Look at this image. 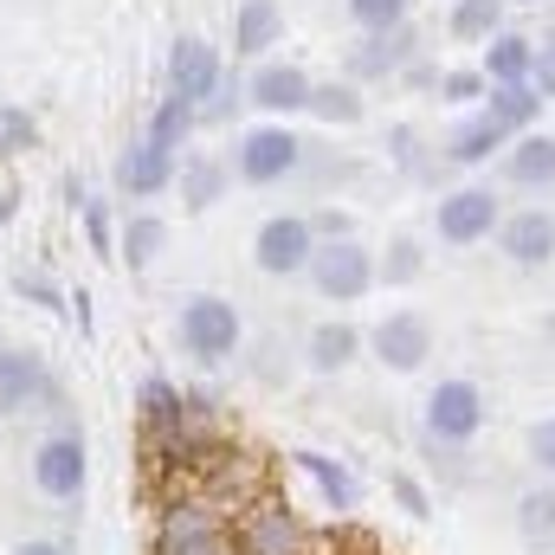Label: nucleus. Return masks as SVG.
Masks as SVG:
<instances>
[{
  "label": "nucleus",
  "instance_id": "1",
  "mask_svg": "<svg viewBox=\"0 0 555 555\" xmlns=\"http://www.w3.org/2000/svg\"><path fill=\"white\" fill-rule=\"evenodd\" d=\"M310 284H317V297H330V304H356V297H369V284H375V253H369L356 233L317 240V253H310Z\"/></svg>",
  "mask_w": 555,
  "mask_h": 555
},
{
  "label": "nucleus",
  "instance_id": "2",
  "mask_svg": "<svg viewBox=\"0 0 555 555\" xmlns=\"http://www.w3.org/2000/svg\"><path fill=\"white\" fill-rule=\"evenodd\" d=\"M175 330H181V349H188L194 362H227V356L240 349V310H233L227 297H214V291H194V297L181 304Z\"/></svg>",
  "mask_w": 555,
  "mask_h": 555
},
{
  "label": "nucleus",
  "instance_id": "3",
  "mask_svg": "<svg viewBox=\"0 0 555 555\" xmlns=\"http://www.w3.org/2000/svg\"><path fill=\"white\" fill-rule=\"evenodd\" d=\"M227 543H233V555H310V537H304V524H297V511L284 498L246 504Z\"/></svg>",
  "mask_w": 555,
  "mask_h": 555
},
{
  "label": "nucleus",
  "instance_id": "4",
  "mask_svg": "<svg viewBox=\"0 0 555 555\" xmlns=\"http://www.w3.org/2000/svg\"><path fill=\"white\" fill-rule=\"evenodd\" d=\"M33 485L52 498V504H78L85 498V485H91V452H85V439L78 433H46L39 439V452H33Z\"/></svg>",
  "mask_w": 555,
  "mask_h": 555
},
{
  "label": "nucleus",
  "instance_id": "5",
  "mask_svg": "<svg viewBox=\"0 0 555 555\" xmlns=\"http://www.w3.org/2000/svg\"><path fill=\"white\" fill-rule=\"evenodd\" d=\"M426 433L446 439V446H472L485 433V388L452 375V382H433L426 395Z\"/></svg>",
  "mask_w": 555,
  "mask_h": 555
},
{
  "label": "nucleus",
  "instance_id": "6",
  "mask_svg": "<svg viewBox=\"0 0 555 555\" xmlns=\"http://www.w3.org/2000/svg\"><path fill=\"white\" fill-rule=\"evenodd\" d=\"M310 253H317V227L304 214H272L253 240V266L266 278H297L310 272Z\"/></svg>",
  "mask_w": 555,
  "mask_h": 555
},
{
  "label": "nucleus",
  "instance_id": "7",
  "mask_svg": "<svg viewBox=\"0 0 555 555\" xmlns=\"http://www.w3.org/2000/svg\"><path fill=\"white\" fill-rule=\"evenodd\" d=\"M433 227H439L446 246H478V240H491V233L504 227V207H498L491 188H452V194L439 201Z\"/></svg>",
  "mask_w": 555,
  "mask_h": 555
},
{
  "label": "nucleus",
  "instance_id": "8",
  "mask_svg": "<svg viewBox=\"0 0 555 555\" xmlns=\"http://www.w3.org/2000/svg\"><path fill=\"white\" fill-rule=\"evenodd\" d=\"M297 162H304V137L284 130V124H259V130L240 137V181H253V188L284 181Z\"/></svg>",
  "mask_w": 555,
  "mask_h": 555
},
{
  "label": "nucleus",
  "instance_id": "9",
  "mask_svg": "<svg viewBox=\"0 0 555 555\" xmlns=\"http://www.w3.org/2000/svg\"><path fill=\"white\" fill-rule=\"evenodd\" d=\"M369 349H375V362H382V369H395V375H420V369H426V356H433V323H426L420 310H395V317H382V323H375Z\"/></svg>",
  "mask_w": 555,
  "mask_h": 555
},
{
  "label": "nucleus",
  "instance_id": "10",
  "mask_svg": "<svg viewBox=\"0 0 555 555\" xmlns=\"http://www.w3.org/2000/svg\"><path fill=\"white\" fill-rule=\"evenodd\" d=\"M220 91V52L207 46V39H194V33H181L175 46H168V98H181V104H207Z\"/></svg>",
  "mask_w": 555,
  "mask_h": 555
},
{
  "label": "nucleus",
  "instance_id": "11",
  "mask_svg": "<svg viewBox=\"0 0 555 555\" xmlns=\"http://www.w3.org/2000/svg\"><path fill=\"white\" fill-rule=\"evenodd\" d=\"M498 246H504V259H511V266H550V259H555V214H537V207L504 214Z\"/></svg>",
  "mask_w": 555,
  "mask_h": 555
},
{
  "label": "nucleus",
  "instance_id": "12",
  "mask_svg": "<svg viewBox=\"0 0 555 555\" xmlns=\"http://www.w3.org/2000/svg\"><path fill=\"white\" fill-rule=\"evenodd\" d=\"M246 98L266 111V117H297V111H310V78L297 72V65H259L253 72V85H246Z\"/></svg>",
  "mask_w": 555,
  "mask_h": 555
},
{
  "label": "nucleus",
  "instance_id": "13",
  "mask_svg": "<svg viewBox=\"0 0 555 555\" xmlns=\"http://www.w3.org/2000/svg\"><path fill=\"white\" fill-rule=\"evenodd\" d=\"M207 537H220V517H214V504H207V498H181V504H168V511H162L155 555L188 550V543H207Z\"/></svg>",
  "mask_w": 555,
  "mask_h": 555
},
{
  "label": "nucleus",
  "instance_id": "14",
  "mask_svg": "<svg viewBox=\"0 0 555 555\" xmlns=\"http://www.w3.org/2000/svg\"><path fill=\"white\" fill-rule=\"evenodd\" d=\"M137 408H142V426H149V439H181L188 433V395L168 382V375H149L142 382V395H137Z\"/></svg>",
  "mask_w": 555,
  "mask_h": 555
},
{
  "label": "nucleus",
  "instance_id": "15",
  "mask_svg": "<svg viewBox=\"0 0 555 555\" xmlns=\"http://www.w3.org/2000/svg\"><path fill=\"white\" fill-rule=\"evenodd\" d=\"M168 181H175V155L155 149L149 137H137L117 155V188H124V194H162Z\"/></svg>",
  "mask_w": 555,
  "mask_h": 555
},
{
  "label": "nucleus",
  "instance_id": "16",
  "mask_svg": "<svg viewBox=\"0 0 555 555\" xmlns=\"http://www.w3.org/2000/svg\"><path fill=\"white\" fill-rule=\"evenodd\" d=\"M485 117H491L504 137H530L537 117H543V98H537V85H491V91H485Z\"/></svg>",
  "mask_w": 555,
  "mask_h": 555
},
{
  "label": "nucleus",
  "instance_id": "17",
  "mask_svg": "<svg viewBox=\"0 0 555 555\" xmlns=\"http://www.w3.org/2000/svg\"><path fill=\"white\" fill-rule=\"evenodd\" d=\"M46 395V369L33 349H0V414H20Z\"/></svg>",
  "mask_w": 555,
  "mask_h": 555
},
{
  "label": "nucleus",
  "instance_id": "18",
  "mask_svg": "<svg viewBox=\"0 0 555 555\" xmlns=\"http://www.w3.org/2000/svg\"><path fill=\"white\" fill-rule=\"evenodd\" d=\"M537 65V39L530 33H498L485 46V85H530Z\"/></svg>",
  "mask_w": 555,
  "mask_h": 555
},
{
  "label": "nucleus",
  "instance_id": "19",
  "mask_svg": "<svg viewBox=\"0 0 555 555\" xmlns=\"http://www.w3.org/2000/svg\"><path fill=\"white\" fill-rule=\"evenodd\" d=\"M278 39H284V7H278V0H246L240 20H233V46H240L246 59H266Z\"/></svg>",
  "mask_w": 555,
  "mask_h": 555
},
{
  "label": "nucleus",
  "instance_id": "20",
  "mask_svg": "<svg viewBox=\"0 0 555 555\" xmlns=\"http://www.w3.org/2000/svg\"><path fill=\"white\" fill-rule=\"evenodd\" d=\"M504 168H511V181H517V188H555V137H543V130L517 137Z\"/></svg>",
  "mask_w": 555,
  "mask_h": 555
},
{
  "label": "nucleus",
  "instance_id": "21",
  "mask_svg": "<svg viewBox=\"0 0 555 555\" xmlns=\"http://www.w3.org/2000/svg\"><path fill=\"white\" fill-rule=\"evenodd\" d=\"M356 349H362V336H356L349 323H317V330H310L304 362H310L317 375H336V369H349V362H356Z\"/></svg>",
  "mask_w": 555,
  "mask_h": 555
},
{
  "label": "nucleus",
  "instance_id": "22",
  "mask_svg": "<svg viewBox=\"0 0 555 555\" xmlns=\"http://www.w3.org/2000/svg\"><path fill=\"white\" fill-rule=\"evenodd\" d=\"M504 142H511V137H504L491 117H465V124L446 137V155H452V162H465V168H478V162H491Z\"/></svg>",
  "mask_w": 555,
  "mask_h": 555
},
{
  "label": "nucleus",
  "instance_id": "23",
  "mask_svg": "<svg viewBox=\"0 0 555 555\" xmlns=\"http://www.w3.org/2000/svg\"><path fill=\"white\" fill-rule=\"evenodd\" d=\"M517 537L530 550H555V485H537L517 498Z\"/></svg>",
  "mask_w": 555,
  "mask_h": 555
},
{
  "label": "nucleus",
  "instance_id": "24",
  "mask_svg": "<svg viewBox=\"0 0 555 555\" xmlns=\"http://www.w3.org/2000/svg\"><path fill=\"white\" fill-rule=\"evenodd\" d=\"M498 33H504V0H459V7H452V39L491 46Z\"/></svg>",
  "mask_w": 555,
  "mask_h": 555
},
{
  "label": "nucleus",
  "instance_id": "25",
  "mask_svg": "<svg viewBox=\"0 0 555 555\" xmlns=\"http://www.w3.org/2000/svg\"><path fill=\"white\" fill-rule=\"evenodd\" d=\"M181 194H188V214H207V207L227 194V168H220V162H207V155L181 162Z\"/></svg>",
  "mask_w": 555,
  "mask_h": 555
},
{
  "label": "nucleus",
  "instance_id": "26",
  "mask_svg": "<svg viewBox=\"0 0 555 555\" xmlns=\"http://www.w3.org/2000/svg\"><path fill=\"white\" fill-rule=\"evenodd\" d=\"M142 137L155 142V149H168V155H175V149H181V142L194 137V104H181V98H162V104H155V117H149V130H142Z\"/></svg>",
  "mask_w": 555,
  "mask_h": 555
},
{
  "label": "nucleus",
  "instance_id": "27",
  "mask_svg": "<svg viewBox=\"0 0 555 555\" xmlns=\"http://www.w3.org/2000/svg\"><path fill=\"white\" fill-rule=\"evenodd\" d=\"M162 246H168V220H155V214H137L130 227H124V266H155L162 259Z\"/></svg>",
  "mask_w": 555,
  "mask_h": 555
},
{
  "label": "nucleus",
  "instance_id": "28",
  "mask_svg": "<svg viewBox=\"0 0 555 555\" xmlns=\"http://www.w3.org/2000/svg\"><path fill=\"white\" fill-rule=\"evenodd\" d=\"M310 117H323V124H336V130L362 124V98H356V85H310Z\"/></svg>",
  "mask_w": 555,
  "mask_h": 555
},
{
  "label": "nucleus",
  "instance_id": "29",
  "mask_svg": "<svg viewBox=\"0 0 555 555\" xmlns=\"http://www.w3.org/2000/svg\"><path fill=\"white\" fill-rule=\"evenodd\" d=\"M297 465L317 478V491L330 498V511H349V504H356V478H349L336 459H323V452H297Z\"/></svg>",
  "mask_w": 555,
  "mask_h": 555
},
{
  "label": "nucleus",
  "instance_id": "30",
  "mask_svg": "<svg viewBox=\"0 0 555 555\" xmlns=\"http://www.w3.org/2000/svg\"><path fill=\"white\" fill-rule=\"evenodd\" d=\"M349 20L375 39V33H401L408 26V0H349Z\"/></svg>",
  "mask_w": 555,
  "mask_h": 555
},
{
  "label": "nucleus",
  "instance_id": "31",
  "mask_svg": "<svg viewBox=\"0 0 555 555\" xmlns=\"http://www.w3.org/2000/svg\"><path fill=\"white\" fill-rule=\"evenodd\" d=\"M33 142H39L33 111H20V104H0V155H20V149H33Z\"/></svg>",
  "mask_w": 555,
  "mask_h": 555
},
{
  "label": "nucleus",
  "instance_id": "32",
  "mask_svg": "<svg viewBox=\"0 0 555 555\" xmlns=\"http://www.w3.org/2000/svg\"><path fill=\"white\" fill-rule=\"evenodd\" d=\"M382 46H362L356 52V72H395L401 65V52H408V33H375Z\"/></svg>",
  "mask_w": 555,
  "mask_h": 555
},
{
  "label": "nucleus",
  "instance_id": "33",
  "mask_svg": "<svg viewBox=\"0 0 555 555\" xmlns=\"http://www.w3.org/2000/svg\"><path fill=\"white\" fill-rule=\"evenodd\" d=\"M375 272L388 278V284H408V278L420 272V246H414V240H395V246H388V259H382Z\"/></svg>",
  "mask_w": 555,
  "mask_h": 555
},
{
  "label": "nucleus",
  "instance_id": "34",
  "mask_svg": "<svg viewBox=\"0 0 555 555\" xmlns=\"http://www.w3.org/2000/svg\"><path fill=\"white\" fill-rule=\"evenodd\" d=\"M530 85H537V98H543V104L555 98V33H543V39H537V65H530Z\"/></svg>",
  "mask_w": 555,
  "mask_h": 555
},
{
  "label": "nucleus",
  "instance_id": "35",
  "mask_svg": "<svg viewBox=\"0 0 555 555\" xmlns=\"http://www.w3.org/2000/svg\"><path fill=\"white\" fill-rule=\"evenodd\" d=\"M485 91H491L485 72H452V78H446V98H452V104H472V98H485Z\"/></svg>",
  "mask_w": 555,
  "mask_h": 555
},
{
  "label": "nucleus",
  "instance_id": "36",
  "mask_svg": "<svg viewBox=\"0 0 555 555\" xmlns=\"http://www.w3.org/2000/svg\"><path fill=\"white\" fill-rule=\"evenodd\" d=\"M530 459H537L543 472H555V420H537V426H530Z\"/></svg>",
  "mask_w": 555,
  "mask_h": 555
},
{
  "label": "nucleus",
  "instance_id": "37",
  "mask_svg": "<svg viewBox=\"0 0 555 555\" xmlns=\"http://www.w3.org/2000/svg\"><path fill=\"white\" fill-rule=\"evenodd\" d=\"M395 498L408 504V517H426L433 504H426V491H420V478H408V472H395Z\"/></svg>",
  "mask_w": 555,
  "mask_h": 555
},
{
  "label": "nucleus",
  "instance_id": "38",
  "mask_svg": "<svg viewBox=\"0 0 555 555\" xmlns=\"http://www.w3.org/2000/svg\"><path fill=\"white\" fill-rule=\"evenodd\" d=\"M168 555H233V543H227V530H220V537H207V543H188V550H168Z\"/></svg>",
  "mask_w": 555,
  "mask_h": 555
},
{
  "label": "nucleus",
  "instance_id": "39",
  "mask_svg": "<svg viewBox=\"0 0 555 555\" xmlns=\"http://www.w3.org/2000/svg\"><path fill=\"white\" fill-rule=\"evenodd\" d=\"M13 555H72L65 543H52V537H33V543H20Z\"/></svg>",
  "mask_w": 555,
  "mask_h": 555
},
{
  "label": "nucleus",
  "instance_id": "40",
  "mask_svg": "<svg viewBox=\"0 0 555 555\" xmlns=\"http://www.w3.org/2000/svg\"><path fill=\"white\" fill-rule=\"evenodd\" d=\"M504 7H537V0H504Z\"/></svg>",
  "mask_w": 555,
  "mask_h": 555
}]
</instances>
